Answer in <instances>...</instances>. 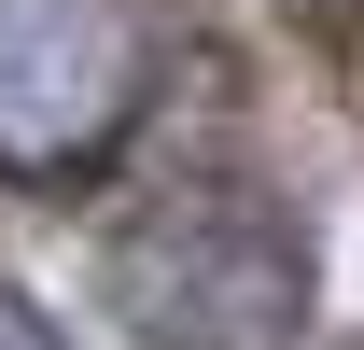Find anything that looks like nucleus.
<instances>
[{"mask_svg": "<svg viewBox=\"0 0 364 350\" xmlns=\"http://www.w3.org/2000/svg\"><path fill=\"white\" fill-rule=\"evenodd\" d=\"M154 112V28L127 0H0V182L14 196H85L127 169Z\"/></svg>", "mask_w": 364, "mask_h": 350, "instance_id": "2", "label": "nucleus"}, {"mask_svg": "<svg viewBox=\"0 0 364 350\" xmlns=\"http://www.w3.org/2000/svg\"><path fill=\"white\" fill-rule=\"evenodd\" d=\"M98 308L127 322V350H294L322 253L267 182H154L98 238Z\"/></svg>", "mask_w": 364, "mask_h": 350, "instance_id": "1", "label": "nucleus"}, {"mask_svg": "<svg viewBox=\"0 0 364 350\" xmlns=\"http://www.w3.org/2000/svg\"><path fill=\"white\" fill-rule=\"evenodd\" d=\"M309 14H364V0H309Z\"/></svg>", "mask_w": 364, "mask_h": 350, "instance_id": "4", "label": "nucleus"}, {"mask_svg": "<svg viewBox=\"0 0 364 350\" xmlns=\"http://www.w3.org/2000/svg\"><path fill=\"white\" fill-rule=\"evenodd\" d=\"M0 350H70V336H56L43 308H28V295H14V280H0Z\"/></svg>", "mask_w": 364, "mask_h": 350, "instance_id": "3", "label": "nucleus"}]
</instances>
